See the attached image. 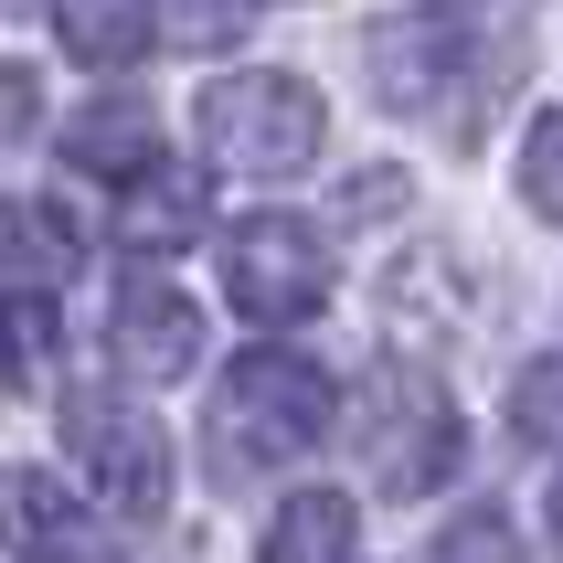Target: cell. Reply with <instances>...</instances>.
<instances>
[{"mask_svg":"<svg viewBox=\"0 0 563 563\" xmlns=\"http://www.w3.org/2000/svg\"><path fill=\"white\" fill-rule=\"evenodd\" d=\"M330 415H341V383L319 373L309 351H277L255 341L234 373L213 383V468L223 478H255V468H298L319 437H330Z\"/></svg>","mask_w":563,"mask_h":563,"instance_id":"cell-1","label":"cell"},{"mask_svg":"<svg viewBox=\"0 0 563 563\" xmlns=\"http://www.w3.org/2000/svg\"><path fill=\"white\" fill-rule=\"evenodd\" d=\"M542 542L563 553V468H553V489H542Z\"/></svg>","mask_w":563,"mask_h":563,"instance_id":"cell-21","label":"cell"},{"mask_svg":"<svg viewBox=\"0 0 563 563\" xmlns=\"http://www.w3.org/2000/svg\"><path fill=\"white\" fill-rule=\"evenodd\" d=\"M86 245V213H64L54 191H0V287H64Z\"/></svg>","mask_w":563,"mask_h":563,"instance_id":"cell-9","label":"cell"},{"mask_svg":"<svg viewBox=\"0 0 563 563\" xmlns=\"http://www.w3.org/2000/svg\"><path fill=\"white\" fill-rule=\"evenodd\" d=\"M437 563H532V553L510 542V521H500V510H468V521L437 542Z\"/></svg>","mask_w":563,"mask_h":563,"instance_id":"cell-16","label":"cell"},{"mask_svg":"<svg viewBox=\"0 0 563 563\" xmlns=\"http://www.w3.org/2000/svg\"><path fill=\"white\" fill-rule=\"evenodd\" d=\"M54 351H64V319L43 287H11L0 298V394H32V383H54Z\"/></svg>","mask_w":563,"mask_h":563,"instance_id":"cell-14","label":"cell"},{"mask_svg":"<svg viewBox=\"0 0 563 563\" xmlns=\"http://www.w3.org/2000/svg\"><path fill=\"white\" fill-rule=\"evenodd\" d=\"M521 202H532L542 223H563V107H542V118L521 128Z\"/></svg>","mask_w":563,"mask_h":563,"instance_id":"cell-15","label":"cell"},{"mask_svg":"<svg viewBox=\"0 0 563 563\" xmlns=\"http://www.w3.org/2000/svg\"><path fill=\"white\" fill-rule=\"evenodd\" d=\"M223 298L255 330H298L330 309V234L309 213H245L223 234Z\"/></svg>","mask_w":563,"mask_h":563,"instance_id":"cell-5","label":"cell"},{"mask_svg":"<svg viewBox=\"0 0 563 563\" xmlns=\"http://www.w3.org/2000/svg\"><path fill=\"white\" fill-rule=\"evenodd\" d=\"M255 563H362V510H351V489H287L266 542H255Z\"/></svg>","mask_w":563,"mask_h":563,"instance_id":"cell-11","label":"cell"},{"mask_svg":"<svg viewBox=\"0 0 563 563\" xmlns=\"http://www.w3.org/2000/svg\"><path fill=\"white\" fill-rule=\"evenodd\" d=\"M32 118H43V86H32V64L0 54V150H11V139H32Z\"/></svg>","mask_w":563,"mask_h":563,"instance_id":"cell-18","label":"cell"},{"mask_svg":"<svg viewBox=\"0 0 563 563\" xmlns=\"http://www.w3.org/2000/svg\"><path fill=\"white\" fill-rule=\"evenodd\" d=\"M394 202H405V170H351V191H341V213H351V223H383Z\"/></svg>","mask_w":563,"mask_h":563,"instance_id":"cell-19","label":"cell"},{"mask_svg":"<svg viewBox=\"0 0 563 563\" xmlns=\"http://www.w3.org/2000/svg\"><path fill=\"white\" fill-rule=\"evenodd\" d=\"M64 170H86V181L128 191L139 170H159V118L150 107H128V96H96L64 118Z\"/></svg>","mask_w":563,"mask_h":563,"instance_id":"cell-10","label":"cell"},{"mask_svg":"<svg viewBox=\"0 0 563 563\" xmlns=\"http://www.w3.org/2000/svg\"><path fill=\"white\" fill-rule=\"evenodd\" d=\"M362 468H373L383 500H426L437 478H457V457H468V426H457V405H446L437 383L415 373H383L373 394H362Z\"/></svg>","mask_w":563,"mask_h":563,"instance_id":"cell-6","label":"cell"},{"mask_svg":"<svg viewBox=\"0 0 563 563\" xmlns=\"http://www.w3.org/2000/svg\"><path fill=\"white\" fill-rule=\"evenodd\" d=\"M118 245H139V255H170V245H191L202 234V181H191L181 159H159V170H139V181L118 191Z\"/></svg>","mask_w":563,"mask_h":563,"instance_id":"cell-13","label":"cell"},{"mask_svg":"<svg viewBox=\"0 0 563 563\" xmlns=\"http://www.w3.org/2000/svg\"><path fill=\"white\" fill-rule=\"evenodd\" d=\"M234 11H245V0H181V43H202V54H213V43H234Z\"/></svg>","mask_w":563,"mask_h":563,"instance_id":"cell-20","label":"cell"},{"mask_svg":"<svg viewBox=\"0 0 563 563\" xmlns=\"http://www.w3.org/2000/svg\"><path fill=\"white\" fill-rule=\"evenodd\" d=\"M0 553L11 563H118V542H107V521L86 510V489L54 468H0Z\"/></svg>","mask_w":563,"mask_h":563,"instance_id":"cell-8","label":"cell"},{"mask_svg":"<svg viewBox=\"0 0 563 563\" xmlns=\"http://www.w3.org/2000/svg\"><path fill=\"white\" fill-rule=\"evenodd\" d=\"M64 446H75L86 489L118 521H159L170 510V437L150 426V405L128 383H75L64 394Z\"/></svg>","mask_w":563,"mask_h":563,"instance_id":"cell-3","label":"cell"},{"mask_svg":"<svg viewBox=\"0 0 563 563\" xmlns=\"http://www.w3.org/2000/svg\"><path fill=\"white\" fill-rule=\"evenodd\" d=\"M478 75V22L457 0H415V11H383L362 32V86L394 107V118H446Z\"/></svg>","mask_w":563,"mask_h":563,"instance_id":"cell-4","label":"cell"},{"mask_svg":"<svg viewBox=\"0 0 563 563\" xmlns=\"http://www.w3.org/2000/svg\"><path fill=\"white\" fill-rule=\"evenodd\" d=\"M191 128H202V159L234 181H298L319 159L330 107H319L309 75H223V86H202Z\"/></svg>","mask_w":563,"mask_h":563,"instance_id":"cell-2","label":"cell"},{"mask_svg":"<svg viewBox=\"0 0 563 563\" xmlns=\"http://www.w3.org/2000/svg\"><path fill=\"white\" fill-rule=\"evenodd\" d=\"M510 426H521V437H563V362H532V373H521Z\"/></svg>","mask_w":563,"mask_h":563,"instance_id":"cell-17","label":"cell"},{"mask_svg":"<svg viewBox=\"0 0 563 563\" xmlns=\"http://www.w3.org/2000/svg\"><path fill=\"white\" fill-rule=\"evenodd\" d=\"M54 43L86 75H128L159 43V0H54Z\"/></svg>","mask_w":563,"mask_h":563,"instance_id":"cell-12","label":"cell"},{"mask_svg":"<svg viewBox=\"0 0 563 563\" xmlns=\"http://www.w3.org/2000/svg\"><path fill=\"white\" fill-rule=\"evenodd\" d=\"M107 362H118L128 394H150V383H191V362H202V309H191V287L128 277L118 298H107Z\"/></svg>","mask_w":563,"mask_h":563,"instance_id":"cell-7","label":"cell"}]
</instances>
